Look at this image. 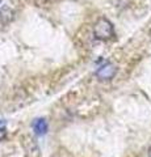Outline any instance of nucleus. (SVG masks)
Returning a JSON list of instances; mask_svg holds the SVG:
<instances>
[{
  "label": "nucleus",
  "instance_id": "1",
  "mask_svg": "<svg viewBox=\"0 0 151 157\" xmlns=\"http://www.w3.org/2000/svg\"><path fill=\"white\" fill-rule=\"evenodd\" d=\"M114 36V29L108 18H99L93 25V37L99 41H108Z\"/></svg>",
  "mask_w": 151,
  "mask_h": 157
},
{
  "label": "nucleus",
  "instance_id": "2",
  "mask_svg": "<svg viewBox=\"0 0 151 157\" xmlns=\"http://www.w3.org/2000/svg\"><path fill=\"white\" fill-rule=\"evenodd\" d=\"M117 72V68L113 63H109V62H105L103 66H100L96 71V76L100 78V80H110L113 78V76L116 75Z\"/></svg>",
  "mask_w": 151,
  "mask_h": 157
},
{
  "label": "nucleus",
  "instance_id": "3",
  "mask_svg": "<svg viewBox=\"0 0 151 157\" xmlns=\"http://www.w3.org/2000/svg\"><path fill=\"white\" fill-rule=\"evenodd\" d=\"M32 128L34 131L36 135H45L47 132V122L46 119H43V118H38V119H34V122L32 123Z\"/></svg>",
  "mask_w": 151,
  "mask_h": 157
},
{
  "label": "nucleus",
  "instance_id": "4",
  "mask_svg": "<svg viewBox=\"0 0 151 157\" xmlns=\"http://www.w3.org/2000/svg\"><path fill=\"white\" fill-rule=\"evenodd\" d=\"M12 18H13V12L11 11V8H8V7L0 8V24L6 25Z\"/></svg>",
  "mask_w": 151,
  "mask_h": 157
},
{
  "label": "nucleus",
  "instance_id": "5",
  "mask_svg": "<svg viewBox=\"0 0 151 157\" xmlns=\"http://www.w3.org/2000/svg\"><path fill=\"white\" fill-rule=\"evenodd\" d=\"M6 135H7V131H6V127H4V123L2 122L0 123V140H3L6 137Z\"/></svg>",
  "mask_w": 151,
  "mask_h": 157
},
{
  "label": "nucleus",
  "instance_id": "6",
  "mask_svg": "<svg viewBox=\"0 0 151 157\" xmlns=\"http://www.w3.org/2000/svg\"><path fill=\"white\" fill-rule=\"evenodd\" d=\"M149 156H150V157H151V148H150V149H149Z\"/></svg>",
  "mask_w": 151,
  "mask_h": 157
},
{
  "label": "nucleus",
  "instance_id": "7",
  "mask_svg": "<svg viewBox=\"0 0 151 157\" xmlns=\"http://www.w3.org/2000/svg\"><path fill=\"white\" fill-rule=\"evenodd\" d=\"M43 2H53V0H43Z\"/></svg>",
  "mask_w": 151,
  "mask_h": 157
}]
</instances>
